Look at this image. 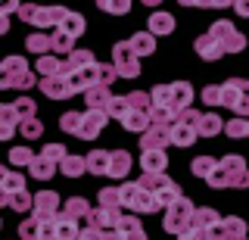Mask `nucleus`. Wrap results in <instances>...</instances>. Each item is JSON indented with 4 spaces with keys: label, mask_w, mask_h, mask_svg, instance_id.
I'll use <instances>...</instances> for the list:
<instances>
[{
    "label": "nucleus",
    "mask_w": 249,
    "mask_h": 240,
    "mask_svg": "<svg viewBox=\"0 0 249 240\" xmlns=\"http://www.w3.org/2000/svg\"><path fill=\"white\" fill-rule=\"evenodd\" d=\"M6 159H10V166H31V162H35L37 156L28 150V147H13V150H10V156H6Z\"/></svg>",
    "instance_id": "obj_47"
},
{
    "label": "nucleus",
    "mask_w": 249,
    "mask_h": 240,
    "mask_svg": "<svg viewBox=\"0 0 249 240\" xmlns=\"http://www.w3.org/2000/svg\"><path fill=\"white\" fill-rule=\"evenodd\" d=\"M115 231L122 234V240H146V231H143V224H140L137 215H124Z\"/></svg>",
    "instance_id": "obj_29"
},
{
    "label": "nucleus",
    "mask_w": 249,
    "mask_h": 240,
    "mask_svg": "<svg viewBox=\"0 0 249 240\" xmlns=\"http://www.w3.org/2000/svg\"><path fill=\"white\" fill-rule=\"evenodd\" d=\"M221 131H224L221 115H218V112H202V119H199V125H196V134L199 137H215V134H221Z\"/></svg>",
    "instance_id": "obj_30"
},
{
    "label": "nucleus",
    "mask_w": 249,
    "mask_h": 240,
    "mask_svg": "<svg viewBox=\"0 0 249 240\" xmlns=\"http://www.w3.org/2000/svg\"><path fill=\"white\" fill-rule=\"evenodd\" d=\"M150 125H153V122H150V112H140V110H131L122 119V128L124 131H134V134H146Z\"/></svg>",
    "instance_id": "obj_25"
},
{
    "label": "nucleus",
    "mask_w": 249,
    "mask_h": 240,
    "mask_svg": "<svg viewBox=\"0 0 249 240\" xmlns=\"http://www.w3.org/2000/svg\"><path fill=\"white\" fill-rule=\"evenodd\" d=\"M41 156H47L50 162H56V166H59V162L69 156V150H66V147H62V144H47L44 150H41Z\"/></svg>",
    "instance_id": "obj_52"
},
{
    "label": "nucleus",
    "mask_w": 249,
    "mask_h": 240,
    "mask_svg": "<svg viewBox=\"0 0 249 240\" xmlns=\"http://www.w3.org/2000/svg\"><path fill=\"white\" fill-rule=\"evenodd\" d=\"M6 32H10V19L0 16V35H6Z\"/></svg>",
    "instance_id": "obj_58"
},
{
    "label": "nucleus",
    "mask_w": 249,
    "mask_h": 240,
    "mask_svg": "<svg viewBox=\"0 0 249 240\" xmlns=\"http://www.w3.org/2000/svg\"><path fill=\"white\" fill-rule=\"evenodd\" d=\"M59 172L66 175V178H78V175H84V172H88V156H72V153H69V156L59 162Z\"/></svg>",
    "instance_id": "obj_33"
},
{
    "label": "nucleus",
    "mask_w": 249,
    "mask_h": 240,
    "mask_svg": "<svg viewBox=\"0 0 249 240\" xmlns=\"http://www.w3.org/2000/svg\"><path fill=\"white\" fill-rule=\"evenodd\" d=\"M249 224L243 219H237V215H228L218 228L212 231V240H249Z\"/></svg>",
    "instance_id": "obj_11"
},
{
    "label": "nucleus",
    "mask_w": 249,
    "mask_h": 240,
    "mask_svg": "<svg viewBox=\"0 0 249 240\" xmlns=\"http://www.w3.org/2000/svg\"><path fill=\"white\" fill-rule=\"evenodd\" d=\"M56 168H59L56 162H50L47 156H37V159L28 166V172H31V178H35V181H50V178L56 175Z\"/></svg>",
    "instance_id": "obj_32"
},
{
    "label": "nucleus",
    "mask_w": 249,
    "mask_h": 240,
    "mask_svg": "<svg viewBox=\"0 0 249 240\" xmlns=\"http://www.w3.org/2000/svg\"><path fill=\"white\" fill-rule=\"evenodd\" d=\"M153 106H162V110H171V112H187L193 103V88L190 81H175V84H159L153 88Z\"/></svg>",
    "instance_id": "obj_2"
},
{
    "label": "nucleus",
    "mask_w": 249,
    "mask_h": 240,
    "mask_svg": "<svg viewBox=\"0 0 249 240\" xmlns=\"http://www.w3.org/2000/svg\"><path fill=\"white\" fill-rule=\"evenodd\" d=\"M209 184L212 187H249V166L243 156H237V153H231V156L218 159V168L215 175L209 178Z\"/></svg>",
    "instance_id": "obj_1"
},
{
    "label": "nucleus",
    "mask_w": 249,
    "mask_h": 240,
    "mask_svg": "<svg viewBox=\"0 0 249 240\" xmlns=\"http://www.w3.org/2000/svg\"><path fill=\"white\" fill-rule=\"evenodd\" d=\"M221 222H224V219H221V215L215 212L212 206H199V209H196V215H193V228L206 231L209 237H212V231H215V228H218Z\"/></svg>",
    "instance_id": "obj_21"
},
{
    "label": "nucleus",
    "mask_w": 249,
    "mask_h": 240,
    "mask_svg": "<svg viewBox=\"0 0 249 240\" xmlns=\"http://www.w3.org/2000/svg\"><path fill=\"white\" fill-rule=\"evenodd\" d=\"M0 203H3L6 209H16V212H35V197H31L28 190H19V193H10V197H3L0 193Z\"/></svg>",
    "instance_id": "obj_28"
},
{
    "label": "nucleus",
    "mask_w": 249,
    "mask_h": 240,
    "mask_svg": "<svg viewBox=\"0 0 249 240\" xmlns=\"http://www.w3.org/2000/svg\"><path fill=\"white\" fill-rule=\"evenodd\" d=\"M109 162H112V153L109 150H93L88 153V172L97 175V178H109Z\"/></svg>",
    "instance_id": "obj_24"
},
{
    "label": "nucleus",
    "mask_w": 249,
    "mask_h": 240,
    "mask_svg": "<svg viewBox=\"0 0 249 240\" xmlns=\"http://www.w3.org/2000/svg\"><path fill=\"white\" fill-rule=\"evenodd\" d=\"M19 125H22V115L16 110V103H3L0 106V141H10L19 131Z\"/></svg>",
    "instance_id": "obj_16"
},
{
    "label": "nucleus",
    "mask_w": 249,
    "mask_h": 240,
    "mask_svg": "<svg viewBox=\"0 0 249 240\" xmlns=\"http://www.w3.org/2000/svg\"><path fill=\"white\" fill-rule=\"evenodd\" d=\"M37 72L44 75V78H53V75H69V63L62 56H53V53H47V56L37 59Z\"/></svg>",
    "instance_id": "obj_22"
},
{
    "label": "nucleus",
    "mask_w": 249,
    "mask_h": 240,
    "mask_svg": "<svg viewBox=\"0 0 249 240\" xmlns=\"http://www.w3.org/2000/svg\"><path fill=\"white\" fill-rule=\"evenodd\" d=\"M81 122H84V112H62V119H59V128L66 131V134H75L78 137V131H81Z\"/></svg>",
    "instance_id": "obj_41"
},
{
    "label": "nucleus",
    "mask_w": 249,
    "mask_h": 240,
    "mask_svg": "<svg viewBox=\"0 0 249 240\" xmlns=\"http://www.w3.org/2000/svg\"><path fill=\"white\" fill-rule=\"evenodd\" d=\"M128 44H131V50H134L137 56H150V53H156V37L150 32H134L128 37Z\"/></svg>",
    "instance_id": "obj_31"
},
{
    "label": "nucleus",
    "mask_w": 249,
    "mask_h": 240,
    "mask_svg": "<svg viewBox=\"0 0 249 240\" xmlns=\"http://www.w3.org/2000/svg\"><path fill=\"white\" fill-rule=\"evenodd\" d=\"M237 119H249V78H237Z\"/></svg>",
    "instance_id": "obj_36"
},
{
    "label": "nucleus",
    "mask_w": 249,
    "mask_h": 240,
    "mask_svg": "<svg viewBox=\"0 0 249 240\" xmlns=\"http://www.w3.org/2000/svg\"><path fill=\"white\" fill-rule=\"evenodd\" d=\"M193 50H196V56H199V59H206V63H215V59H221V56H224V47L215 41L212 35H199L196 41H193Z\"/></svg>",
    "instance_id": "obj_17"
},
{
    "label": "nucleus",
    "mask_w": 249,
    "mask_h": 240,
    "mask_svg": "<svg viewBox=\"0 0 249 240\" xmlns=\"http://www.w3.org/2000/svg\"><path fill=\"white\" fill-rule=\"evenodd\" d=\"M112 66H115V72H119L122 78H137L140 75V56L131 50L128 41H119L112 47Z\"/></svg>",
    "instance_id": "obj_8"
},
{
    "label": "nucleus",
    "mask_w": 249,
    "mask_h": 240,
    "mask_svg": "<svg viewBox=\"0 0 249 240\" xmlns=\"http://www.w3.org/2000/svg\"><path fill=\"white\" fill-rule=\"evenodd\" d=\"M16 10H22V3H16V0H10V3H3L0 16H6V19H10V13H16Z\"/></svg>",
    "instance_id": "obj_56"
},
{
    "label": "nucleus",
    "mask_w": 249,
    "mask_h": 240,
    "mask_svg": "<svg viewBox=\"0 0 249 240\" xmlns=\"http://www.w3.org/2000/svg\"><path fill=\"white\" fill-rule=\"evenodd\" d=\"M215 168H218V159H212V156H196L190 162V172L196 178H206V181L215 175Z\"/></svg>",
    "instance_id": "obj_38"
},
{
    "label": "nucleus",
    "mask_w": 249,
    "mask_h": 240,
    "mask_svg": "<svg viewBox=\"0 0 249 240\" xmlns=\"http://www.w3.org/2000/svg\"><path fill=\"white\" fill-rule=\"evenodd\" d=\"M233 10H237V16L249 19V0H237V3H233Z\"/></svg>",
    "instance_id": "obj_55"
},
{
    "label": "nucleus",
    "mask_w": 249,
    "mask_h": 240,
    "mask_svg": "<svg viewBox=\"0 0 249 240\" xmlns=\"http://www.w3.org/2000/svg\"><path fill=\"white\" fill-rule=\"evenodd\" d=\"M66 63H69V75H72V72H81V69L93 66L97 59H93V53H90V50H75L72 56L66 59ZM69 75H66V78H69Z\"/></svg>",
    "instance_id": "obj_39"
},
{
    "label": "nucleus",
    "mask_w": 249,
    "mask_h": 240,
    "mask_svg": "<svg viewBox=\"0 0 249 240\" xmlns=\"http://www.w3.org/2000/svg\"><path fill=\"white\" fill-rule=\"evenodd\" d=\"M19 237L22 240H56V222H44L37 215H31L19 224Z\"/></svg>",
    "instance_id": "obj_9"
},
{
    "label": "nucleus",
    "mask_w": 249,
    "mask_h": 240,
    "mask_svg": "<svg viewBox=\"0 0 249 240\" xmlns=\"http://www.w3.org/2000/svg\"><path fill=\"white\" fill-rule=\"evenodd\" d=\"M100 10H106V13H112V16H128L131 13V3L128 0H100Z\"/></svg>",
    "instance_id": "obj_50"
},
{
    "label": "nucleus",
    "mask_w": 249,
    "mask_h": 240,
    "mask_svg": "<svg viewBox=\"0 0 249 240\" xmlns=\"http://www.w3.org/2000/svg\"><path fill=\"white\" fill-rule=\"evenodd\" d=\"M131 166H134V159H131L128 150H112V162H109V178H115V181H124L131 172Z\"/></svg>",
    "instance_id": "obj_20"
},
{
    "label": "nucleus",
    "mask_w": 249,
    "mask_h": 240,
    "mask_svg": "<svg viewBox=\"0 0 249 240\" xmlns=\"http://www.w3.org/2000/svg\"><path fill=\"white\" fill-rule=\"evenodd\" d=\"M193 215H196V206H193L187 197H181L175 206H168V209H165L162 228H165L168 234H178V237H181L184 231H190V228H193Z\"/></svg>",
    "instance_id": "obj_6"
},
{
    "label": "nucleus",
    "mask_w": 249,
    "mask_h": 240,
    "mask_svg": "<svg viewBox=\"0 0 249 240\" xmlns=\"http://www.w3.org/2000/svg\"><path fill=\"white\" fill-rule=\"evenodd\" d=\"M69 10L66 6H35V3H22L19 19L35 25L37 32H59L62 22H66Z\"/></svg>",
    "instance_id": "obj_3"
},
{
    "label": "nucleus",
    "mask_w": 249,
    "mask_h": 240,
    "mask_svg": "<svg viewBox=\"0 0 249 240\" xmlns=\"http://www.w3.org/2000/svg\"><path fill=\"white\" fill-rule=\"evenodd\" d=\"M90 203L84 197H72V200H66V206H62V215L66 219H75V222H88L90 219Z\"/></svg>",
    "instance_id": "obj_23"
},
{
    "label": "nucleus",
    "mask_w": 249,
    "mask_h": 240,
    "mask_svg": "<svg viewBox=\"0 0 249 240\" xmlns=\"http://www.w3.org/2000/svg\"><path fill=\"white\" fill-rule=\"evenodd\" d=\"M196 128L193 125H184V122H178L175 128H171V144L175 147H193V141H196Z\"/></svg>",
    "instance_id": "obj_34"
},
{
    "label": "nucleus",
    "mask_w": 249,
    "mask_h": 240,
    "mask_svg": "<svg viewBox=\"0 0 249 240\" xmlns=\"http://www.w3.org/2000/svg\"><path fill=\"white\" fill-rule=\"evenodd\" d=\"M178 240H212V237H209L206 231H199V228H190V231H184Z\"/></svg>",
    "instance_id": "obj_54"
},
{
    "label": "nucleus",
    "mask_w": 249,
    "mask_h": 240,
    "mask_svg": "<svg viewBox=\"0 0 249 240\" xmlns=\"http://www.w3.org/2000/svg\"><path fill=\"white\" fill-rule=\"evenodd\" d=\"M224 134H228V137H249V119H231V122H224Z\"/></svg>",
    "instance_id": "obj_49"
},
{
    "label": "nucleus",
    "mask_w": 249,
    "mask_h": 240,
    "mask_svg": "<svg viewBox=\"0 0 249 240\" xmlns=\"http://www.w3.org/2000/svg\"><path fill=\"white\" fill-rule=\"evenodd\" d=\"M137 184H140L143 190H150V193H159L162 187H168V184H171V178H168V175H143Z\"/></svg>",
    "instance_id": "obj_42"
},
{
    "label": "nucleus",
    "mask_w": 249,
    "mask_h": 240,
    "mask_svg": "<svg viewBox=\"0 0 249 240\" xmlns=\"http://www.w3.org/2000/svg\"><path fill=\"white\" fill-rule=\"evenodd\" d=\"M128 106L131 110H140V112H150L153 110V97L146 91H131L128 94Z\"/></svg>",
    "instance_id": "obj_44"
},
{
    "label": "nucleus",
    "mask_w": 249,
    "mask_h": 240,
    "mask_svg": "<svg viewBox=\"0 0 249 240\" xmlns=\"http://www.w3.org/2000/svg\"><path fill=\"white\" fill-rule=\"evenodd\" d=\"M209 35H212L215 41L224 47V53H240V50H246V37L240 35V32L231 25L228 19H218V22H212Z\"/></svg>",
    "instance_id": "obj_7"
},
{
    "label": "nucleus",
    "mask_w": 249,
    "mask_h": 240,
    "mask_svg": "<svg viewBox=\"0 0 249 240\" xmlns=\"http://www.w3.org/2000/svg\"><path fill=\"white\" fill-rule=\"evenodd\" d=\"M128 112H131L128 97H112V100H109V106H106V115H109V119H119L122 122Z\"/></svg>",
    "instance_id": "obj_45"
},
{
    "label": "nucleus",
    "mask_w": 249,
    "mask_h": 240,
    "mask_svg": "<svg viewBox=\"0 0 249 240\" xmlns=\"http://www.w3.org/2000/svg\"><path fill=\"white\" fill-rule=\"evenodd\" d=\"M37 88L44 91V97H47V100H69V97L75 94L66 75H53V78H41V84H37Z\"/></svg>",
    "instance_id": "obj_14"
},
{
    "label": "nucleus",
    "mask_w": 249,
    "mask_h": 240,
    "mask_svg": "<svg viewBox=\"0 0 249 240\" xmlns=\"http://www.w3.org/2000/svg\"><path fill=\"white\" fill-rule=\"evenodd\" d=\"M100 206H103V209H122L119 187H103V190H100Z\"/></svg>",
    "instance_id": "obj_48"
},
{
    "label": "nucleus",
    "mask_w": 249,
    "mask_h": 240,
    "mask_svg": "<svg viewBox=\"0 0 249 240\" xmlns=\"http://www.w3.org/2000/svg\"><path fill=\"white\" fill-rule=\"evenodd\" d=\"M237 106V78L221 81V110H233Z\"/></svg>",
    "instance_id": "obj_43"
},
{
    "label": "nucleus",
    "mask_w": 249,
    "mask_h": 240,
    "mask_svg": "<svg viewBox=\"0 0 249 240\" xmlns=\"http://www.w3.org/2000/svg\"><path fill=\"white\" fill-rule=\"evenodd\" d=\"M84 28H88L84 16H81V13H72V10H69L66 22H62V32H66V35H72V37H81V35H84Z\"/></svg>",
    "instance_id": "obj_40"
},
{
    "label": "nucleus",
    "mask_w": 249,
    "mask_h": 240,
    "mask_svg": "<svg viewBox=\"0 0 249 240\" xmlns=\"http://www.w3.org/2000/svg\"><path fill=\"white\" fill-rule=\"evenodd\" d=\"M199 100L206 106H221V84H209V88H202Z\"/></svg>",
    "instance_id": "obj_51"
},
{
    "label": "nucleus",
    "mask_w": 249,
    "mask_h": 240,
    "mask_svg": "<svg viewBox=\"0 0 249 240\" xmlns=\"http://www.w3.org/2000/svg\"><path fill=\"white\" fill-rule=\"evenodd\" d=\"M35 75H31V69L25 66V59L22 56H6L3 63H0V88H19V91H28V88H37Z\"/></svg>",
    "instance_id": "obj_4"
},
{
    "label": "nucleus",
    "mask_w": 249,
    "mask_h": 240,
    "mask_svg": "<svg viewBox=\"0 0 249 240\" xmlns=\"http://www.w3.org/2000/svg\"><path fill=\"white\" fill-rule=\"evenodd\" d=\"M146 32H150L153 37H159V35H175V16H171L168 10H156V13H150Z\"/></svg>",
    "instance_id": "obj_19"
},
{
    "label": "nucleus",
    "mask_w": 249,
    "mask_h": 240,
    "mask_svg": "<svg viewBox=\"0 0 249 240\" xmlns=\"http://www.w3.org/2000/svg\"><path fill=\"white\" fill-rule=\"evenodd\" d=\"M19 134L25 137V141H37V137L44 134V125H41V119H37V115H35V119H25V122L19 125Z\"/></svg>",
    "instance_id": "obj_46"
},
{
    "label": "nucleus",
    "mask_w": 249,
    "mask_h": 240,
    "mask_svg": "<svg viewBox=\"0 0 249 240\" xmlns=\"http://www.w3.org/2000/svg\"><path fill=\"white\" fill-rule=\"evenodd\" d=\"M81 231L84 228H78L75 219H66V215L59 212V219H56V240H78V237H81Z\"/></svg>",
    "instance_id": "obj_35"
},
{
    "label": "nucleus",
    "mask_w": 249,
    "mask_h": 240,
    "mask_svg": "<svg viewBox=\"0 0 249 240\" xmlns=\"http://www.w3.org/2000/svg\"><path fill=\"white\" fill-rule=\"evenodd\" d=\"M78 240H97V228H84V231H81V237H78Z\"/></svg>",
    "instance_id": "obj_57"
},
{
    "label": "nucleus",
    "mask_w": 249,
    "mask_h": 240,
    "mask_svg": "<svg viewBox=\"0 0 249 240\" xmlns=\"http://www.w3.org/2000/svg\"><path fill=\"white\" fill-rule=\"evenodd\" d=\"M140 168H143V175H165L168 153L165 150H146L143 156H140Z\"/></svg>",
    "instance_id": "obj_18"
},
{
    "label": "nucleus",
    "mask_w": 249,
    "mask_h": 240,
    "mask_svg": "<svg viewBox=\"0 0 249 240\" xmlns=\"http://www.w3.org/2000/svg\"><path fill=\"white\" fill-rule=\"evenodd\" d=\"M19 190H25V178L13 172V168H0V193L10 197V193H19Z\"/></svg>",
    "instance_id": "obj_27"
},
{
    "label": "nucleus",
    "mask_w": 249,
    "mask_h": 240,
    "mask_svg": "<svg viewBox=\"0 0 249 240\" xmlns=\"http://www.w3.org/2000/svg\"><path fill=\"white\" fill-rule=\"evenodd\" d=\"M16 110H19L22 122H25V119H35L37 106H35V100H28V97H19V100H16Z\"/></svg>",
    "instance_id": "obj_53"
},
{
    "label": "nucleus",
    "mask_w": 249,
    "mask_h": 240,
    "mask_svg": "<svg viewBox=\"0 0 249 240\" xmlns=\"http://www.w3.org/2000/svg\"><path fill=\"white\" fill-rule=\"evenodd\" d=\"M109 115L100 112V110H84V122H81V131H78V137L81 141H93V137L100 134V131L106 128Z\"/></svg>",
    "instance_id": "obj_15"
},
{
    "label": "nucleus",
    "mask_w": 249,
    "mask_h": 240,
    "mask_svg": "<svg viewBox=\"0 0 249 240\" xmlns=\"http://www.w3.org/2000/svg\"><path fill=\"white\" fill-rule=\"evenodd\" d=\"M119 193H122V209H134V212H159V200L156 193L143 190L137 181H124L119 184Z\"/></svg>",
    "instance_id": "obj_5"
},
{
    "label": "nucleus",
    "mask_w": 249,
    "mask_h": 240,
    "mask_svg": "<svg viewBox=\"0 0 249 240\" xmlns=\"http://www.w3.org/2000/svg\"><path fill=\"white\" fill-rule=\"evenodd\" d=\"M59 197H56V190H37L35 193V212L31 215H37V219H44V222H56L59 219Z\"/></svg>",
    "instance_id": "obj_10"
},
{
    "label": "nucleus",
    "mask_w": 249,
    "mask_h": 240,
    "mask_svg": "<svg viewBox=\"0 0 249 240\" xmlns=\"http://www.w3.org/2000/svg\"><path fill=\"white\" fill-rule=\"evenodd\" d=\"M115 94L109 88H103V84H97V88H90L88 94H84V103H88V110H100V112H106V106H109V100H112Z\"/></svg>",
    "instance_id": "obj_26"
},
{
    "label": "nucleus",
    "mask_w": 249,
    "mask_h": 240,
    "mask_svg": "<svg viewBox=\"0 0 249 240\" xmlns=\"http://www.w3.org/2000/svg\"><path fill=\"white\" fill-rule=\"evenodd\" d=\"M25 47L31 53H37V56H47V53L53 50V41H50V32H37V35H28Z\"/></svg>",
    "instance_id": "obj_37"
},
{
    "label": "nucleus",
    "mask_w": 249,
    "mask_h": 240,
    "mask_svg": "<svg viewBox=\"0 0 249 240\" xmlns=\"http://www.w3.org/2000/svg\"><path fill=\"white\" fill-rule=\"evenodd\" d=\"M171 147V128L168 125H150L146 134H140V150H165Z\"/></svg>",
    "instance_id": "obj_13"
},
{
    "label": "nucleus",
    "mask_w": 249,
    "mask_h": 240,
    "mask_svg": "<svg viewBox=\"0 0 249 240\" xmlns=\"http://www.w3.org/2000/svg\"><path fill=\"white\" fill-rule=\"evenodd\" d=\"M122 219H124V212L122 209H93L90 212V219H88V228H97V231H115L122 224Z\"/></svg>",
    "instance_id": "obj_12"
}]
</instances>
